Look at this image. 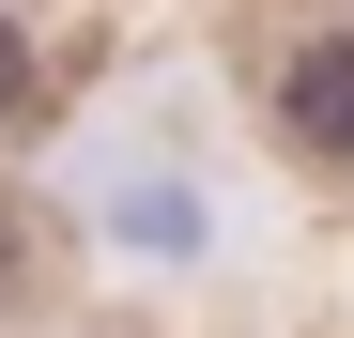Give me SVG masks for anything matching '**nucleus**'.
Instances as JSON below:
<instances>
[{
  "instance_id": "7ed1b4c3",
  "label": "nucleus",
  "mask_w": 354,
  "mask_h": 338,
  "mask_svg": "<svg viewBox=\"0 0 354 338\" xmlns=\"http://www.w3.org/2000/svg\"><path fill=\"white\" fill-rule=\"evenodd\" d=\"M0 308H16V231H0Z\"/></svg>"
},
{
  "instance_id": "f257e3e1",
  "label": "nucleus",
  "mask_w": 354,
  "mask_h": 338,
  "mask_svg": "<svg viewBox=\"0 0 354 338\" xmlns=\"http://www.w3.org/2000/svg\"><path fill=\"white\" fill-rule=\"evenodd\" d=\"M277 108H292V139H308V154H354V31H324L308 62H292Z\"/></svg>"
},
{
  "instance_id": "f03ea898",
  "label": "nucleus",
  "mask_w": 354,
  "mask_h": 338,
  "mask_svg": "<svg viewBox=\"0 0 354 338\" xmlns=\"http://www.w3.org/2000/svg\"><path fill=\"white\" fill-rule=\"evenodd\" d=\"M31 92V46H16V16H0V108H16Z\"/></svg>"
}]
</instances>
